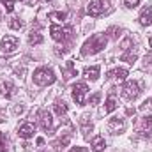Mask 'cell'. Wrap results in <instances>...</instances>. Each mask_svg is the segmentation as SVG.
<instances>
[{"label": "cell", "instance_id": "cell-1", "mask_svg": "<svg viewBox=\"0 0 152 152\" xmlns=\"http://www.w3.org/2000/svg\"><path fill=\"white\" fill-rule=\"evenodd\" d=\"M108 42V36L106 34H94L90 39L85 41V44L81 46V55L87 57V55H96L99 53L101 50H104Z\"/></svg>", "mask_w": 152, "mask_h": 152}, {"label": "cell", "instance_id": "cell-2", "mask_svg": "<svg viewBox=\"0 0 152 152\" xmlns=\"http://www.w3.org/2000/svg\"><path fill=\"white\" fill-rule=\"evenodd\" d=\"M32 78H34V83L39 85V87L51 85V83H55V80H57L55 73H53L50 67H39V69H36Z\"/></svg>", "mask_w": 152, "mask_h": 152}, {"label": "cell", "instance_id": "cell-3", "mask_svg": "<svg viewBox=\"0 0 152 152\" xmlns=\"http://www.w3.org/2000/svg\"><path fill=\"white\" fill-rule=\"evenodd\" d=\"M50 34H51V37L55 39L57 42H66L67 39H71V36H73V27H69V25H66V27L51 25L50 27Z\"/></svg>", "mask_w": 152, "mask_h": 152}, {"label": "cell", "instance_id": "cell-4", "mask_svg": "<svg viewBox=\"0 0 152 152\" xmlns=\"http://www.w3.org/2000/svg\"><path fill=\"white\" fill-rule=\"evenodd\" d=\"M108 9H110V0H92L87 7V12L92 18H97V16L104 14Z\"/></svg>", "mask_w": 152, "mask_h": 152}, {"label": "cell", "instance_id": "cell-5", "mask_svg": "<svg viewBox=\"0 0 152 152\" xmlns=\"http://www.w3.org/2000/svg\"><path fill=\"white\" fill-rule=\"evenodd\" d=\"M140 85H138V81H134V80H129V81H126L124 83V87H122V97L124 99H127V101H134L138 96H140Z\"/></svg>", "mask_w": 152, "mask_h": 152}, {"label": "cell", "instance_id": "cell-6", "mask_svg": "<svg viewBox=\"0 0 152 152\" xmlns=\"http://www.w3.org/2000/svg\"><path fill=\"white\" fill-rule=\"evenodd\" d=\"M88 92V87L80 81V83H75L73 85V99H75L76 104H85V96Z\"/></svg>", "mask_w": 152, "mask_h": 152}, {"label": "cell", "instance_id": "cell-7", "mask_svg": "<svg viewBox=\"0 0 152 152\" xmlns=\"http://www.w3.org/2000/svg\"><path fill=\"white\" fill-rule=\"evenodd\" d=\"M37 124L41 126L42 131H50L53 127V118H51V113L48 110H41L37 113Z\"/></svg>", "mask_w": 152, "mask_h": 152}, {"label": "cell", "instance_id": "cell-8", "mask_svg": "<svg viewBox=\"0 0 152 152\" xmlns=\"http://www.w3.org/2000/svg\"><path fill=\"white\" fill-rule=\"evenodd\" d=\"M18 37H14V36H5V37L0 41V50L4 51V53H12L16 48H18Z\"/></svg>", "mask_w": 152, "mask_h": 152}, {"label": "cell", "instance_id": "cell-9", "mask_svg": "<svg viewBox=\"0 0 152 152\" xmlns=\"http://www.w3.org/2000/svg\"><path fill=\"white\" fill-rule=\"evenodd\" d=\"M34 133H36V126H34L32 122H25V124H21V126L18 127V136H20V138H23V140L32 138V136H34Z\"/></svg>", "mask_w": 152, "mask_h": 152}, {"label": "cell", "instance_id": "cell-10", "mask_svg": "<svg viewBox=\"0 0 152 152\" xmlns=\"http://www.w3.org/2000/svg\"><path fill=\"white\" fill-rule=\"evenodd\" d=\"M124 129H126L124 118H110V122H108V131H110L112 134H120V133H124Z\"/></svg>", "mask_w": 152, "mask_h": 152}, {"label": "cell", "instance_id": "cell-11", "mask_svg": "<svg viewBox=\"0 0 152 152\" xmlns=\"http://www.w3.org/2000/svg\"><path fill=\"white\" fill-rule=\"evenodd\" d=\"M138 21H140L142 27H149L152 23V7L151 5H145V7L142 9V12H140V16H138Z\"/></svg>", "mask_w": 152, "mask_h": 152}, {"label": "cell", "instance_id": "cell-12", "mask_svg": "<svg viewBox=\"0 0 152 152\" xmlns=\"http://www.w3.org/2000/svg\"><path fill=\"white\" fill-rule=\"evenodd\" d=\"M90 147H92V152H104L106 149V142H104V138L103 136H94L92 138V142H90Z\"/></svg>", "mask_w": 152, "mask_h": 152}, {"label": "cell", "instance_id": "cell-13", "mask_svg": "<svg viewBox=\"0 0 152 152\" xmlns=\"http://www.w3.org/2000/svg\"><path fill=\"white\" fill-rule=\"evenodd\" d=\"M69 142H71V133H66V134H64V138L60 136L58 140H55V142H53V149H55L57 152L62 151L64 147H67V145H69Z\"/></svg>", "mask_w": 152, "mask_h": 152}, {"label": "cell", "instance_id": "cell-14", "mask_svg": "<svg viewBox=\"0 0 152 152\" xmlns=\"http://www.w3.org/2000/svg\"><path fill=\"white\" fill-rule=\"evenodd\" d=\"M127 69H124V67H117V69H113V71H110L108 73V78H113V80H117V81H124L126 78H127Z\"/></svg>", "mask_w": 152, "mask_h": 152}, {"label": "cell", "instance_id": "cell-15", "mask_svg": "<svg viewBox=\"0 0 152 152\" xmlns=\"http://www.w3.org/2000/svg\"><path fill=\"white\" fill-rule=\"evenodd\" d=\"M99 71H101V67H99V66H92V67H87V69L83 71V75H85L87 80L96 81V80L99 78Z\"/></svg>", "mask_w": 152, "mask_h": 152}, {"label": "cell", "instance_id": "cell-16", "mask_svg": "<svg viewBox=\"0 0 152 152\" xmlns=\"http://www.w3.org/2000/svg\"><path fill=\"white\" fill-rule=\"evenodd\" d=\"M151 127H152V117H151V115H145V117H142V118H140L136 131H138V133H140V131H149Z\"/></svg>", "mask_w": 152, "mask_h": 152}, {"label": "cell", "instance_id": "cell-17", "mask_svg": "<svg viewBox=\"0 0 152 152\" xmlns=\"http://www.w3.org/2000/svg\"><path fill=\"white\" fill-rule=\"evenodd\" d=\"M87 118H88L87 115H83V117H81V133H83V136L88 140V138H90V134H88V133H92V131H94V126H92L90 122H87Z\"/></svg>", "mask_w": 152, "mask_h": 152}, {"label": "cell", "instance_id": "cell-18", "mask_svg": "<svg viewBox=\"0 0 152 152\" xmlns=\"http://www.w3.org/2000/svg\"><path fill=\"white\" fill-rule=\"evenodd\" d=\"M0 92L9 99V97H12V94H14V85H12L11 81H4V83L0 85Z\"/></svg>", "mask_w": 152, "mask_h": 152}, {"label": "cell", "instance_id": "cell-19", "mask_svg": "<svg viewBox=\"0 0 152 152\" xmlns=\"http://www.w3.org/2000/svg\"><path fill=\"white\" fill-rule=\"evenodd\" d=\"M53 110H55V113L58 115V117H62V115L67 113V104H66L62 99H57L55 104H53Z\"/></svg>", "mask_w": 152, "mask_h": 152}, {"label": "cell", "instance_id": "cell-20", "mask_svg": "<svg viewBox=\"0 0 152 152\" xmlns=\"http://www.w3.org/2000/svg\"><path fill=\"white\" fill-rule=\"evenodd\" d=\"M64 75H66V78H73V76H78V71H76L75 62H73V60H67V62H66V69H64Z\"/></svg>", "mask_w": 152, "mask_h": 152}, {"label": "cell", "instance_id": "cell-21", "mask_svg": "<svg viewBox=\"0 0 152 152\" xmlns=\"http://www.w3.org/2000/svg\"><path fill=\"white\" fill-rule=\"evenodd\" d=\"M136 58H138L136 51H126V53L120 57V60H122V62H127V64H131V66L136 62Z\"/></svg>", "mask_w": 152, "mask_h": 152}, {"label": "cell", "instance_id": "cell-22", "mask_svg": "<svg viewBox=\"0 0 152 152\" xmlns=\"http://www.w3.org/2000/svg\"><path fill=\"white\" fill-rule=\"evenodd\" d=\"M117 101H115L113 96H110L108 99H106V104H104V113H112V112H115L117 110Z\"/></svg>", "mask_w": 152, "mask_h": 152}, {"label": "cell", "instance_id": "cell-23", "mask_svg": "<svg viewBox=\"0 0 152 152\" xmlns=\"http://www.w3.org/2000/svg\"><path fill=\"white\" fill-rule=\"evenodd\" d=\"M28 42H30L32 46H37V44H41V42H42V36L39 34L37 30H36V32L32 30V32L28 34Z\"/></svg>", "mask_w": 152, "mask_h": 152}, {"label": "cell", "instance_id": "cell-24", "mask_svg": "<svg viewBox=\"0 0 152 152\" xmlns=\"http://www.w3.org/2000/svg\"><path fill=\"white\" fill-rule=\"evenodd\" d=\"M48 18H50V20H53V21H64V20L67 18V12L53 11V12H50V14H48Z\"/></svg>", "mask_w": 152, "mask_h": 152}, {"label": "cell", "instance_id": "cell-25", "mask_svg": "<svg viewBox=\"0 0 152 152\" xmlns=\"http://www.w3.org/2000/svg\"><path fill=\"white\" fill-rule=\"evenodd\" d=\"M21 27H23V21H21L20 18H16V16H14V18H11V20H9V28H12V30H20Z\"/></svg>", "mask_w": 152, "mask_h": 152}, {"label": "cell", "instance_id": "cell-26", "mask_svg": "<svg viewBox=\"0 0 152 152\" xmlns=\"http://www.w3.org/2000/svg\"><path fill=\"white\" fill-rule=\"evenodd\" d=\"M9 151V140L4 133H0V152H7Z\"/></svg>", "mask_w": 152, "mask_h": 152}, {"label": "cell", "instance_id": "cell-27", "mask_svg": "<svg viewBox=\"0 0 152 152\" xmlns=\"http://www.w3.org/2000/svg\"><path fill=\"white\" fill-rule=\"evenodd\" d=\"M120 32H122V30H120V28H117V27H110V28L106 30V34H108L112 39H118Z\"/></svg>", "mask_w": 152, "mask_h": 152}, {"label": "cell", "instance_id": "cell-28", "mask_svg": "<svg viewBox=\"0 0 152 152\" xmlns=\"http://www.w3.org/2000/svg\"><path fill=\"white\" fill-rule=\"evenodd\" d=\"M99 99H101V92H96V94H92V96L88 97V104L96 106V104H99Z\"/></svg>", "mask_w": 152, "mask_h": 152}, {"label": "cell", "instance_id": "cell-29", "mask_svg": "<svg viewBox=\"0 0 152 152\" xmlns=\"http://www.w3.org/2000/svg\"><path fill=\"white\" fill-rule=\"evenodd\" d=\"M2 4H4V7H5L7 12H12L14 11V0H2Z\"/></svg>", "mask_w": 152, "mask_h": 152}, {"label": "cell", "instance_id": "cell-30", "mask_svg": "<svg viewBox=\"0 0 152 152\" xmlns=\"http://www.w3.org/2000/svg\"><path fill=\"white\" fill-rule=\"evenodd\" d=\"M140 2H142V0H124V5H126L127 9H134V7H138Z\"/></svg>", "mask_w": 152, "mask_h": 152}, {"label": "cell", "instance_id": "cell-31", "mask_svg": "<svg viewBox=\"0 0 152 152\" xmlns=\"http://www.w3.org/2000/svg\"><path fill=\"white\" fill-rule=\"evenodd\" d=\"M140 110H152V99H147V101H143V104L140 106Z\"/></svg>", "mask_w": 152, "mask_h": 152}, {"label": "cell", "instance_id": "cell-32", "mask_svg": "<svg viewBox=\"0 0 152 152\" xmlns=\"http://www.w3.org/2000/svg\"><path fill=\"white\" fill-rule=\"evenodd\" d=\"M131 42H133L131 39H126V41H124V42L120 44V48H122V50H129V46H131Z\"/></svg>", "mask_w": 152, "mask_h": 152}, {"label": "cell", "instance_id": "cell-33", "mask_svg": "<svg viewBox=\"0 0 152 152\" xmlns=\"http://www.w3.org/2000/svg\"><path fill=\"white\" fill-rule=\"evenodd\" d=\"M69 152H90L88 149H85V147H73Z\"/></svg>", "mask_w": 152, "mask_h": 152}, {"label": "cell", "instance_id": "cell-34", "mask_svg": "<svg viewBox=\"0 0 152 152\" xmlns=\"http://www.w3.org/2000/svg\"><path fill=\"white\" fill-rule=\"evenodd\" d=\"M21 112H23V106H16L14 108V113H21Z\"/></svg>", "mask_w": 152, "mask_h": 152}, {"label": "cell", "instance_id": "cell-35", "mask_svg": "<svg viewBox=\"0 0 152 152\" xmlns=\"http://www.w3.org/2000/svg\"><path fill=\"white\" fill-rule=\"evenodd\" d=\"M37 145H39V147H41V145H44V140H42V138H37Z\"/></svg>", "mask_w": 152, "mask_h": 152}, {"label": "cell", "instance_id": "cell-36", "mask_svg": "<svg viewBox=\"0 0 152 152\" xmlns=\"http://www.w3.org/2000/svg\"><path fill=\"white\" fill-rule=\"evenodd\" d=\"M145 62H149V64L152 66V57H151V55H149V57H145Z\"/></svg>", "mask_w": 152, "mask_h": 152}, {"label": "cell", "instance_id": "cell-37", "mask_svg": "<svg viewBox=\"0 0 152 152\" xmlns=\"http://www.w3.org/2000/svg\"><path fill=\"white\" fill-rule=\"evenodd\" d=\"M126 113H127V115H133V113H134V110H131V108H127V110H126Z\"/></svg>", "mask_w": 152, "mask_h": 152}, {"label": "cell", "instance_id": "cell-38", "mask_svg": "<svg viewBox=\"0 0 152 152\" xmlns=\"http://www.w3.org/2000/svg\"><path fill=\"white\" fill-rule=\"evenodd\" d=\"M149 44H151V48H152V36H151V39H149Z\"/></svg>", "mask_w": 152, "mask_h": 152}, {"label": "cell", "instance_id": "cell-39", "mask_svg": "<svg viewBox=\"0 0 152 152\" xmlns=\"http://www.w3.org/2000/svg\"><path fill=\"white\" fill-rule=\"evenodd\" d=\"M42 2H48V0H42Z\"/></svg>", "mask_w": 152, "mask_h": 152}, {"label": "cell", "instance_id": "cell-40", "mask_svg": "<svg viewBox=\"0 0 152 152\" xmlns=\"http://www.w3.org/2000/svg\"><path fill=\"white\" fill-rule=\"evenodd\" d=\"M41 152H42V151H41Z\"/></svg>", "mask_w": 152, "mask_h": 152}]
</instances>
